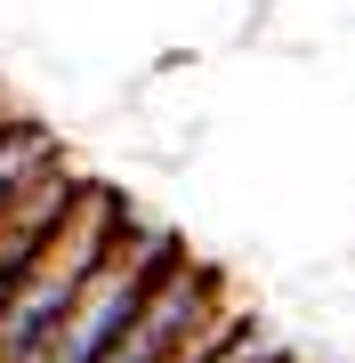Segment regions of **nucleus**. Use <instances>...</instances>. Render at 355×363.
Returning <instances> with one entry per match:
<instances>
[{
  "label": "nucleus",
  "instance_id": "3",
  "mask_svg": "<svg viewBox=\"0 0 355 363\" xmlns=\"http://www.w3.org/2000/svg\"><path fill=\"white\" fill-rule=\"evenodd\" d=\"M226 307H235V298H226V283H218V274L202 267V259H178V267L154 283V298L137 307V323L121 331L97 363H170L186 339H194L202 323H218Z\"/></svg>",
  "mask_w": 355,
  "mask_h": 363
},
{
  "label": "nucleus",
  "instance_id": "4",
  "mask_svg": "<svg viewBox=\"0 0 355 363\" xmlns=\"http://www.w3.org/2000/svg\"><path fill=\"white\" fill-rule=\"evenodd\" d=\"M275 355H283V339H266L242 307H226L218 323H202V331L186 339L170 363H275Z\"/></svg>",
  "mask_w": 355,
  "mask_h": 363
},
{
  "label": "nucleus",
  "instance_id": "1",
  "mask_svg": "<svg viewBox=\"0 0 355 363\" xmlns=\"http://www.w3.org/2000/svg\"><path fill=\"white\" fill-rule=\"evenodd\" d=\"M137 210L113 194V186H81V202L65 210V226L40 242V259L16 274V291H9V307H0V363H25L40 339H49L57 323L73 315V298L81 283H89L97 267H106V250L121 242V226H130Z\"/></svg>",
  "mask_w": 355,
  "mask_h": 363
},
{
  "label": "nucleus",
  "instance_id": "2",
  "mask_svg": "<svg viewBox=\"0 0 355 363\" xmlns=\"http://www.w3.org/2000/svg\"><path fill=\"white\" fill-rule=\"evenodd\" d=\"M178 259H186V250H178V234H170V226L130 218V226H121V242L106 250V267L81 283L73 315H65V323H57L49 339H40L25 363H97V355H106L121 331L137 323V307L154 298V283H162V274H170Z\"/></svg>",
  "mask_w": 355,
  "mask_h": 363
}]
</instances>
